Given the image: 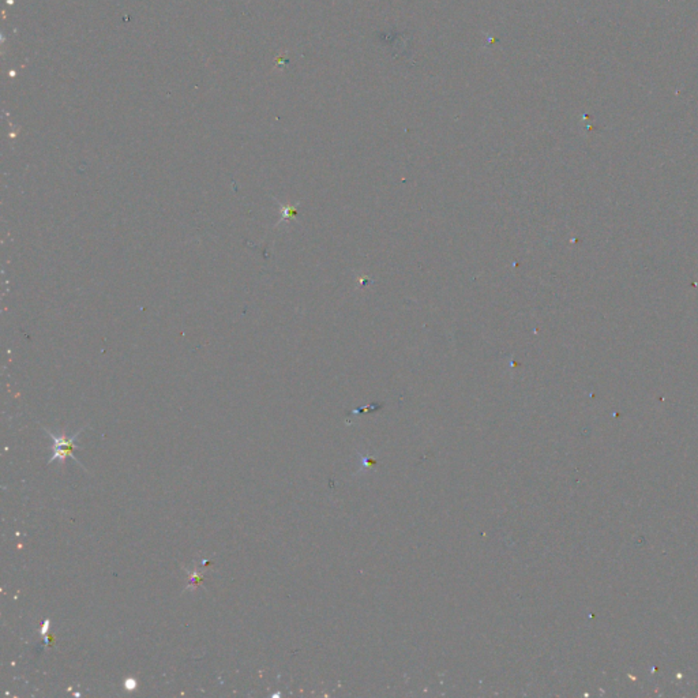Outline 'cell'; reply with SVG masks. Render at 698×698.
Segmentation results:
<instances>
[{"mask_svg":"<svg viewBox=\"0 0 698 698\" xmlns=\"http://www.w3.org/2000/svg\"><path fill=\"white\" fill-rule=\"evenodd\" d=\"M86 428H88V426H84V427H81L78 431H75L71 437H67V435H66V432H62V434L59 435V434H55V432L49 431L48 428H44V427H43V430H44V431H45V432L51 437V439H52V446H51V452H52V454H51V458H49L48 464H52V463L65 464V463H66V458H67V457H71V458L74 460V463H77V464H78V465H81L85 471H88V469H86V468H85V467H84V465L78 461V458H77V457H75V454H74V449H77V439H78V437L81 435V432H82L84 430H86Z\"/></svg>","mask_w":698,"mask_h":698,"instance_id":"cell-1","label":"cell"},{"mask_svg":"<svg viewBox=\"0 0 698 698\" xmlns=\"http://www.w3.org/2000/svg\"><path fill=\"white\" fill-rule=\"evenodd\" d=\"M206 565H209V561H202V566L200 568H196L193 572H189V584H187V591H194L198 585H200V581L203 580V576L207 570Z\"/></svg>","mask_w":698,"mask_h":698,"instance_id":"cell-2","label":"cell"},{"mask_svg":"<svg viewBox=\"0 0 698 698\" xmlns=\"http://www.w3.org/2000/svg\"><path fill=\"white\" fill-rule=\"evenodd\" d=\"M135 686H137V685H135V681H134L132 678L127 681V685H126V688H127L128 690H134V689H135Z\"/></svg>","mask_w":698,"mask_h":698,"instance_id":"cell-3","label":"cell"}]
</instances>
